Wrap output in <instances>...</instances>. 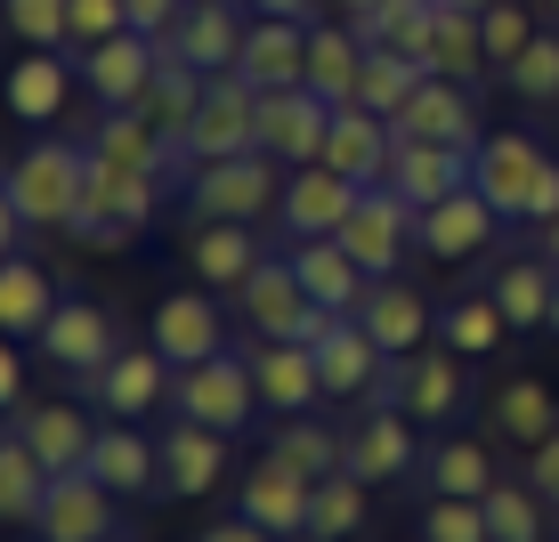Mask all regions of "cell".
Wrapping results in <instances>:
<instances>
[{
	"instance_id": "cell-1",
	"label": "cell",
	"mask_w": 559,
	"mask_h": 542,
	"mask_svg": "<svg viewBox=\"0 0 559 542\" xmlns=\"http://www.w3.org/2000/svg\"><path fill=\"white\" fill-rule=\"evenodd\" d=\"M82 195H90V146H73V138H33V146L9 162V236H25V227L66 236L73 210H82Z\"/></svg>"
},
{
	"instance_id": "cell-2",
	"label": "cell",
	"mask_w": 559,
	"mask_h": 542,
	"mask_svg": "<svg viewBox=\"0 0 559 542\" xmlns=\"http://www.w3.org/2000/svg\"><path fill=\"white\" fill-rule=\"evenodd\" d=\"M462 348H414V357H390V373L373 381V397L365 405H397V413H414L421 430H454L462 413H471V373H462Z\"/></svg>"
},
{
	"instance_id": "cell-3",
	"label": "cell",
	"mask_w": 559,
	"mask_h": 542,
	"mask_svg": "<svg viewBox=\"0 0 559 542\" xmlns=\"http://www.w3.org/2000/svg\"><path fill=\"white\" fill-rule=\"evenodd\" d=\"M284 203V162L276 154H227V162H195V179H187V219H243L260 227L267 210Z\"/></svg>"
},
{
	"instance_id": "cell-4",
	"label": "cell",
	"mask_w": 559,
	"mask_h": 542,
	"mask_svg": "<svg viewBox=\"0 0 559 542\" xmlns=\"http://www.w3.org/2000/svg\"><path fill=\"white\" fill-rule=\"evenodd\" d=\"M243 324H252V340H300V348H324V333H333V308H317L300 292L293 260H260L252 276H243Z\"/></svg>"
},
{
	"instance_id": "cell-5",
	"label": "cell",
	"mask_w": 559,
	"mask_h": 542,
	"mask_svg": "<svg viewBox=\"0 0 559 542\" xmlns=\"http://www.w3.org/2000/svg\"><path fill=\"white\" fill-rule=\"evenodd\" d=\"M170 405H179V421H203V430H219V437H236L243 421H252V405H260V381H252V348H219L211 364H187L179 381H170Z\"/></svg>"
},
{
	"instance_id": "cell-6",
	"label": "cell",
	"mask_w": 559,
	"mask_h": 542,
	"mask_svg": "<svg viewBox=\"0 0 559 542\" xmlns=\"http://www.w3.org/2000/svg\"><path fill=\"white\" fill-rule=\"evenodd\" d=\"M341 243H349V260L365 267V276H397L406 243H421V210L397 195V186H365L349 227H341Z\"/></svg>"
},
{
	"instance_id": "cell-7",
	"label": "cell",
	"mask_w": 559,
	"mask_h": 542,
	"mask_svg": "<svg viewBox=\"0 0 559 542\" xmlns=\"http://www.w3.org/2000/svg\"><path fill=\"white\" fill-rule=\"evenodd\" d=\"M122 534V494L98 486L90 470L49 478V502L33 518V542H114Z\"/></svg>"
},
{
	"instance_id": "cell-8",
	"label": "cell",
	"mask_w": 559,
	"mask_h": 542,
	"mask_svg": "<svg viewBox=\"0 0 559 542\" xmlns=\"http://www.w3.org/2000/svg\"><path fill=\"white\" fill-rule=\"evenodd\" d=\"M544 170H551V154L535 146L527 130H487V138H478V154H471V186L503 210L511 227L527 219V195H535V179H544Z\"/></svg>"
},
{
	"instance_id": "cell-9",
	"label": "cell",
	"mask_w": 559,
	"mask_h": 542,
	"mask_svg": "<svg viewBox=\"0 0 559 542\" xmlns=\"http://www.w3.org/2000/svg\"><path fill=\"white\" fill-rule=\"evenodd\" d=\"M41 357L57 364V373H73V381H90V373H106L114 357H122V333H114V316L98 300H82V292H66L57 300V316L41 324Z\"/></svg>"
},
{
	"instance_id": "cell-10",
	"label": "cell",
	"mask_w": 559,
	"mask_h": 542,
	"mask_svg": "<svg viewBox=\"0 0 559 542\" xmlns=\"http://www.w3.org/2000/svg\"><path fill=\"white\" fill-rule=\"evenodd\" d=\"M324 138H333V106L317 89H260V154H276L284 170L324 162Z\"/></svg>"
},
{
	"instance_id": "cell-11",
	"label": "cell",
	"mask_w": 559,
	"mask_h": 542,
	"mask_svg": "<svg viewBox=\"0 0 559 542\" xmlns=\"http://www.w3.org/2000/svg\"><path fill=\"white\" fill-rule=\"evenodd\" d=\"M187 146H195V162H227V154H252V146H260V89L243 82V73H211L203 113L187 122Z\"/></svg>"
},
{
	"instance_id": "cell-12",
	"label": "cell",
	"mask_w": 559,
	"mask_h": 542,
	"mask_svg": "<svg viewBox=\"0 0 559 542\" xmlns=\"http://www.w3.org/2000/svg\"><path fill=\"white\" fill-rule=\"evenodd\" d=\"M308 502H317V478H300L284 454H260L252 470H243V502L236 510L267 527L276 542H308Z\"/></svg>"
},
{
	"instance_id": "cell-13",
	"label": "cell",
	"mask_w": 559,
	"mask_h": 542,
	"mask_svg": "<svg viewBox=\"0 0 559 542\" xmlns=\"http://www.w3.org/2000/svg\"><path fill=\"white\" fill-rule=\"evenodd\" d=\"M357 195H365V186L341 179L333 162H308V170H293V179H284L276 219H284V236H293V243H317V236H341V227H349Z\"/></svg>"
},
{
	"instance_id": "cell-14",
	"label": "cell",
	"mask_w": 559,
	"mask_h": 542,
	"mask_svg": "<svg viewBox=\"0 0 559 542\" xmlns=\"http://www.w3.org/2000/svg\"><path fill=\"white\" fill-rule=\"evenodd\" d=\"M397 138H430V146H471L478 154V106H471V82H447V73H421V89L390 113Z\"/></svg>"
},
{
	"instance_id": "cell-15",
	"label": "cell",
	"mask_w": 559,
	"mask_h": 542,
	"mask_svg": "<svg viewBox=\"0 0 559 542\" xmlns=\"http://www.w3.org/2000/svg\"><path fill=\"white\" fill-rule=\"evenodd\" d=\"M163 57H170V49L154 41V33L130 25V33H114V41L82 49V89H90L98 106H139V98H146V82L163 73Z\"/></svg>"
},
{
	"instance_id": "cell-16",
	"label": "cell",
	"mask_w": 559,
	"mask_h": 542,
	"mask_svg": "<svg viewBox=\"0 0 559 542\" xmlns=\"http://www.w3.org/2000/svg\"><path fill=\"white\" fill-rule=\"evenodd\" d=\"M421 421L397 413V405H365V421L349 430V478H365V486H390V478L421 470Z\"/></svg>"
},
{
	"instance_id": "cell-17",
	"label": "cell",
	"mask_w": 559,
	"mask_h": 542,
	"mask_svg": "<svg viewBox=\"0 0 559 542\" xmlns=\"http://www.w3.org/2000/svg\"><path fill=\"white\" fill-rule=\"evenodd\" d=\"M170 381H179V364L146 340V348H122V357H114L106 373H90L82 389L106 405V421H139V413H154V405L170 397Z\"/></svg>"
},
{
	"instance_id": "cell-18",
	"label": "cell",
	"mask_w": 559,
	"mask_h": 542,
	"mask_svg": "<svg viewBox=\"0 0 559 542\" xmlns=\"http://www.w3.org/2000/svg\"><path fill=\"white\" fill-rule=\"evenodd\" d=\"M503 210H495L487 195H478V186H462V195H447V203H430L421 210V251H430V260H478V251H487L495 236H503Z\"/></svg>"
},
{
	"instance_id": "cell-19",
	"label": "cell",
	"mask_w": 559,
	"mask_h": 542,
	"mask_svg": "<svg viewBox=\"0 0 559 542\" xmlns=\"http://www.w3.org/2000/svg\"><path fill=\"white\" fill-rule=\"evenodd\" d=\"M357 324L390 348V357H414V348L438 340V308L421 300L414 284H397V276H373V292L357 300Z\"/></svg>"
},
{
	"instance_id": "cell-20",
	"label": "cell",
	"mask_w": 559,
	"mask_h": 542,
	"mask_svg": "<svg viewBox=\"0 0 559 542\" xmlns=\"http://www.w3.org/2000/svg\"><path fill=\"white\" fill-rule=\"evenodd\" d=\"M381 186H397L414 210H430V203H447L471 186V146H430V138H397L390 154V179Z\"/></svg>"
},
{
	"instance_id": "cell-21",
	"label": "cell",
	"mask_w": 559,
	"mask_h": 542,
	"mask_svg": "<svg viewBox=\"0 0 559 542\" xmlns=\"http://www.w3.org/2000/svg\"><path fill=\"white\" fill-rule=\"evenodd\" d=\"M236 73L252 89H300L308 82V25H300V16H252Z\"/></svg>"
},
{
	"instance_id": "cell-22",
	"label": "cell",
	"mask_w": 559,
	"mask_h": 542,
	"mask_svg": "<svg viewBox=\"0 0 559 542\" xmlns=\"http://www.w3.org/2000/svg\"><path fill=\"white\" fill-rule=\"evenodd\" d=\"M154 348H163L170 364H211L227 348V316H219V300L211 292H170L163 308H154Z\"/></svg>"
},
{
	"instance_id": "cell-23",
	"label": "cell",
	"mask_w": 559,
	"mask_h": 542,
	"mask_svg": "<svg viewBox=\"0 0 559 542\" xmlns=\"http://www.w3.org/2000/svg\"><path fill=\"white\" fill-rule=\"evenodd\" d=\"M9 437H25L33 454L49 461V478H66V470H90L98 421H90L82 405H25V413H9Z\"/></svg>"
},
{
	"instance_id": "cell-24",
	"label": "cell",
	"mask_w": 559,
	"mask_h": 542,
	"mask_svg": "<svg viewBox=\"0 0 559 542\" xmlns=\"http://www.w3.org/2000/svg\"><path fill=\"white\" fill-rule=\"evenodd\" d=\"M90 478L114 486L122 502H139L163 486V437H139V421H106L98 445H90Z\"/></svg>"
},
{
	"instance_id": "cell-25",
	"label": "cell",
	"mask_w": 559,
	"mask_h": 542,
	"mask_svg": "<svg viewBox=\"0 0 559 542\" xmlns=\"http://www.w3.org/2000/svg\"><path fill=\"white\" fill-rule=\"evenodd\" d=\"M390 154H397V130L390 113H365V106H333V138H324V162L357 186H381L390 179Z\"/></svg>"
},
{
	"instance_id": "cell-26",
	"label": "cell",
	"mask_w": 559,
	"mask_h": 542,
	"mask_svg": "<svg viewBox=\"0 0 559 542\" xmlns=\"http://www.w3.org/2000/svg\"><path fill=\"white\" fill-rule=\"evenodd\" d=\"M243 9L236 0H195V9L179 16V33H170V57H187L195 73H236V57H243Z\"/></svg>"
},
{
	"instance_id": "cell-27",
	"label": "cell",
	"mask_w": 559,
	"mask_h": 542,
	"mask_svg": "<svg viewBox=\"0 0 559 542\" xmlns=\"http://www.w3.org/2000/svg\"><path fill=\"white\" fill-rule=\"evenodd\" d=\"M293 260V276H300V292L317 300V308H333V316H357V300L373 292V276L349 260V243L341 236H317V243H293L284 251Z\"/></svg>"
},
{
	"instance_id": "cell-28",
	"label": "cell",
	"mask_w": 559,
	"mask_h": 542,
	"mask_svg": "<svg viewBox=\"0 0 559 542\" xmlns=\"http://www.w3.org/2000/svg\"><path fill=\"white\" fill-rule=\"evenodd\" d=\"M252 381H260L267 413H308V405L324 397L317 348H300V340H252Z\"/></svg>"
},
{
	"instance_id": "cell-29",
	"label": "cell",
	"mask_w": 559,
	"mask_h": 542,
	"mask_svg": "<svg viewBox=\"0 0 559 542\" xmlns=\"http://www.w3.org/2000/svg\"><path fill=\"white\" fill-rule=\"evenodd\" d=\"M219 478H227V437L203 430V421H170L163 430V494L203 502Z\"/></svg>"
},
{
	"instance_id": "cell-30",
	"label": "cell",
	"mask_w": 559,
	"mask_h": 542,
	"mask_svg": "<svg viewBox=\"0 0 559 542\" xmlns=\"http://www.w3.org/2000/svg\"><path fill=\"white\" fill-rule=\"evenodd\" d=\"M267 260L260 251V227H243V219H203L195 236H187V267L211 284V292H243V276Z\"/></svg>"
},
{
	"instance_id": "cell-31",
	"label": "cell",
	"mask_w": 559,
	"mask_h": 542,
	"mask_svg": "<svg viewBox=\"0 0 559 542\" xmlns=\"http://www.w3.org/2000/svg\"><path fill=\"white\" fill-rule=\"evenodd\" d=\"M73 82H82V65H66V49H25L9 73V113L33 130H49L57 113L73 106Z\"/></svg>"
},
{
	"instance_id": "cell-32",
	"label": "cell",
	"mask_w": 559,
	"mask_h": 542,
	"mask_svg": "<svg viewBox=\"0 0 559 542\" xmlns=\"http://www.w3.org/2000/svg\"><path fill=\"white\" fill-rule=\"evenodd\" d=\"M495 308L511 316V333H551V292H559V267L544 251H511L503 267H495Z\"/></svg>"
},
{
	"instance_id": "cell-33",
	"label": "cell",
	"mask_w": 559,
	"mask_h": 542,
	"mask_svg": "<svg viewBox=\"0 0 559 542\" xmlns=\"http://www.w3.org/2000/svg\"><path fill=\"white\" fill-rule=\"evenodd\" d=\"M317 373H324V397H373V381L390 373V348L365 333L357 316H341L317 348Z\"/></svg>"
},
{
	"instance_id": "cell-34",
	"label": "cell",
	"mask_w": 559,
	"mask_h": 542,
	"mask_svg": "<svg viewBox=\"0 0 559 542\" xmlns=\"http://www.w3.org/2000/svg\"><path fill=\"white\" fill-rule=\"evenodd\" d=\"M57 276L41 260H33V251H9V267H0V333L9 340H41V324L57 316Z\"/></svg>"
},
{
	"instance_id": "cell-35",
	"label": "cell",
	"mask_w": 559,
	"mask_h": 542,
	"mask_svg": "<svg viewBox=\"0 0 559 542\" xmlns=\"http://www.w3.org/2000/svg\"><path fill=\"white\" fill-rule=\"evenodd\" d=\"M421 478H430V494H447V502H487L503 470H495L487 437H438L430 454H421Z\"/></svg>"
},
{
	"instance_id": "cell-36",
	"label": "cell",
	"mask_w": 559,
	"mask_h": 542,
	"mask_svg": "<svg viewBox=\"0 0 559 542\" xmlns=\"http://www.w3.org/2000/svg\"><path fill=\"white\" fill-rule=\"evenodd\" d=\"M357 73H365V41L349 25H308V89L324 106H357Z\"/></svg>"
},
{
	"instance_id": "cell-37",
	"label": "cell",
	"mask_w": 559,
	"mask_h": 542,
	"mask_svg": "<svg viewBox=\"0 0 559 542\" xmlns=\"http://www.w3.org/2000/svg\"><path fill=\"white\" fill-rule=\"evenodd\" d=\"M349 33L365 49H406V57H430V33H438V0H373V9L349 16Z\"/></svg>"
},
{
	"instance_id": "cell-38",
	"label": "cell",
	"mask_w": 559,
	"mask_h": 542,
	"mask_svg": "<svg viewBox=\"0 0 559 542\" xmlns=\"http://www.w3.org/2000/svg\"><path fill=\"white\" fill-rule=\"evenodd\" d=\"M267 454H284L300 478H333V470H349V430L308 421V413H284L276 430H267Z\"/></svg>"
},
{
	"instance_id": "cell-39",
	"label": "cell",
	"mask_w": 559,
	"mask_h": 542,
	"mask_svg": "<svg viewBox=\"0 0 559 542\" xmlns=\"http://www.w3.org/2000/svg\"><path fill=\"white\" fill-rule=\"evenodd\" d=\"M430 73H447V82H487L495 57H487V25H478V9H438V33H430V57H421Z\"/></svg>"
},
{
	"instance_id": "cell-40",
	"label": "cell",
	"mask_w": 559,
	"mask_h": 542,
	"mask_svg": "<svg viewBox=\"0 0 559 542\" xmlns=\"http://www.w3.org/2000/svg\"><path fill=\"white\" fill-rule=\"evenodd\" d=\"M41 502H49V461L33 454L25 437H0V518H9L16 534H33Z\"/></svg>"
},
{
	"instance_id": "cell-41",
	"label": "cell",
	"mask_w": 559,
	"mask_h": 542,
	"mask_svg": "<svg viewBox=\"0 0 559 542\" xmlns=\"http://www.w3.org/2000/svg\"><path fill=\"white\" fill-rule=\"evenodd\" d=\"M551 430H559V397L544 389V381L511 373L503 389H495V437H511V445H544Z\"/></svg>"
},
{
	"instance_id": "cell-42",
	"label": "cell",
	"mask_w": 559,
	"mask_h": 542,
	"mask_svg": "<svg viewBox=\"0 0 559 542\" xmlns=\"http://www.w3.org/2000/svg\"><path fill=\"white\" fill-rule=\"evenodd\" d=\"M203 89H211V73H195V65H187V57H163V73H154V82H146L139 113H146L154 130H179V138H187V122H195V113H203Z\"/></svg>"
},
{
	"instance_id": "cell-43",
	"label": "cell",
	"mask_w": 559,
	"mask_h": 542,
	"mask_svg": "<svg viewBox=\"0 0 559 542\" xmlns=\"http://www.w3.org/2000/svg\"><path fill=\"white\" fill-rule=\"evenodd\" d=\"M503 333H511V316L495 308V292H462V300L438 308V340L462 348L471 364H478V357H495V348H503Z\"/></svg>"
},
{
	"instance_id": "cell-44",
	"label": "cell",
	"mask_w": 559,
	"mask_h": 542,
	"mask_svg": "<svg viewBox=\"0 0 559 542\" xmlns=\"http://www.w3.org/2000/svg\"><path fill=\"white\" fill-rule=\"evenodd\" d=\"M373 486L365 478H349V470H333V478H317V502H308V542H349V534H365V502Z\"/></svg>"
},
{
	"instance_id": "cell-45",
	"label": "cell",
	"mask_w": 559,
	"mask_h": 542,
	"mask_svg": "<svg viewBox=\"0 0 559 542\" xmlns=\"http://www.w3.org/2000/svg\"><path fill=\"white\" fill-rule=\"evenodd\" d=\"M421 57H406V49H365V73H357V106L365 113H397L421 89Z\"/></svg>"
},
{
	"instance_id": "cell-46",
	"label": "cell",
	"mask_w": 559,
	"mask_h": 542,
	"mask_svg": "<svg viewBox=\"0 0 559 542\" xmlns=\"http://www.w3.org/2000/svg\"><path fill=\"white\" fill-rule=\"evenodd\" d=\"M487 527L495 542H551V502L527 486V478H495V494H487Z\"/></svg>"
},
{
	"instance_id": "cell-47",
	"label": "cell",
	"mask_w": 559,
	"mask_h": 542,
	"mask_svg": "<svg viewBox=\"0 0 559 542\" xmlns=\"http://www.w3.org/2000/svg\"><path fill=\"white\" fill-rule=\"evenodd\" d=\"M503 82H511L527 106H559V33H535V41L503 65Z\"/></svg>"
},
{
	"instance_id": "cell-48",
	"label": "cell",
	"mask_w": 559,
	"mask_h": 542,
	"mask_svg": "<svg viewBox=\"0 0 559 542\" xmlns=\"http://www.w3.org/2000/svg\"><path fill=\"white\" fill-rule=\"evenodd\" d=\"M9 33L25 49H73V0H9Z\"/></svg>"
},
{
	"instance_id": "cell-49",
	"label": "cell",
	"mask_w": 559,
	"mask_h": 542,
	"mask_svg": "<svg viewBox=\"0 0 559 542\" xmlns=\"http://www.w3.org/2000/svg\"><path fill=\"white\" fill-rule=\"evenodd\" d=\"M421 542H495L487 502H447V494H430V510H421Z\"/></svg>"
},
{
	"instance_id": "cell-50",
	"label": "cell",
	"mask_w": 559,
	"mask_h": 542,
	"mask_svg": "<svg viewBox=\"0 0 559 542\" xmlns=\"http://www.w3.org/2000/svg\"><path fill=\"white\" fill-rule=\"evenodd\" d=\"M478 25H487V57H495V73H503L511 57L535 41V16L519 9V0H495V9H478Z\"/></svg>"
},
{
	"instance_id": "cell-51",
	"label": "cell",
	"mask_w": 559,
	"mask_h": 542,
	"mask_svg": "<svg viewBox=\"0 0 559 542\" xmlns=\"http://www.w3.org/2000/svg\"><path fill=\"white\" fill-rule=\"evenodd\" d=\"M114 33H130V9H122V0H73V57L98 49V41H114Z\"/></svg>"
},
{
	"instance_id": "cell-52",
	"label": "cell",
	"mask_w": 559,
	"mask_h": 542,
	"mask_svg": "<svg viewBox=\"0 0 559 542\" xmlns=\"http://www.w3.org/2000/svg\"><path fill=\"white\" fill-rule=\"evenodd\" d=\"M122 9H130V25H139V33L170 41V33H179V16H187V0H122Z\"/></svg>"
},
{
	"instance_id": "cell-53",
	"label": "cell",
	"mask_w": 559,
	"mask_h": 542,
	"mask_svg": "<svg viewBox=\"0 0 559 542\" xmlns=\"http://www.w3.org/2000/svg\"><path fill=\"white\" fill-rule=\"evenodd\" d=\"M527 486H535V494H544L551 510H559V430H551L544 445H527Z\"/></svg>"
},
{
	"instance_id": "cell-54",
	"label": "cell",
	"mask_w": 559,
	"mask_h": 542,
	"mask_svg": "<svg viewBox=\"0 0 559 542\" xmlns=\"http://www.w3.org/2000/svg\"><path fill=\"white\" fill-rule=\"evenodd\" d=\"M73 243H90V251H122L130 236H139V227H122V219H98V210H82V219L66 227Z\"/></svg>"
},
{
	"instance_id": "cell-55",
	"label": "cell",
	"mask_w": 559,
	"mask_h": 542,
	"mask_svg": "<svg viewBox=\"0 0 559 542\" xmlns=\"http://www.w3.org/2000/svg\"><path fill=\"white\" fill-rule=\"evenodd\" d=\"M559 219V162L544 170V179H535V195H527V219H519V227H551Z\"/></svg>"
},
{
	"instance_id": "cell-56",
	"label": "cell",
	"mask_w": 559,
	"mask_h": 542,
	"mask_svg": "<svg viewBox=\"0 0 559 542\" xmlns=\"http://www.w3.org/2000/svg\"><path fill=\"white\" fill-rule=\"evenodd\" d=\"M0 405H9V413H25V348H9V357H0Z\"/></svg>"
},
{
	"instance_id": "cell-57",
	"label": "cell",
	"mask_w": 559,
	"mask_h": 542,
	"mask_svg": "<svg viewBox=\"0 0 559 542\" xmlns=\"http://www.w3.org/2000/svg\"><path fill=\"white\" fill-rule=\"evenodd\" d=\"M203 542H276V534H267V527H252V518L236 510V518H219V527H211Z\"/></svg>"
},
{
	"instance_id": "cell-58",
	"label": "cell",
	"mask_w": 559,
	"mask_h": 542,
	"mask_svg": "<svg viewBox=\"0 0 559 542\" xmlns=\"http://www.w3.org/2000/svg\"><path fill=\"white\" fill-rule=\"evenodd\" d=\"M308 9L317 0H252V16H300V25H308Z\"/></svg>"
},
{
	"instance_id": "cell-59",
	"label": "cell",
	"mask_w": 559,
	"mask_h": 542,
	"mask_svg": "<svg viewBox=\"0 0 559 542\" xmlns=\"http://www.w3.org/2000/svg\"><path fill=\"white\" fill-rule=\"evenodd\" d=\"M535 251H544V260L559 267V219H551V227H535Z\"/></svg>"
},
{
	"instance_id": "cell-60",
	"label": "cell",
	"mask_w": 559,
	"mask_h": 542,
	"mask_svg": "<svg viewBox=\"0 0 559 542\" xmlns=\"http://www.w3.org/2000/svg\"><path fill=\"white\" fill-rule=\"evenodd\" d=\"M438 9H495V0H438Z\"/></svg>"
},
{
	"instance_id": "cell-61",
	"label": "cell",
	"mask_w": 559,
	"mask_h": 542,
	"mask_svg": "<svg viewBox=\"0 0 559 542\" xmlns=\"http://www.w3.org/2000/svg\"><path fill=\"white\" fill-rule=\"evenodd\" d=\"M341 9H349V16H357V9H373V0H341Z\"/></svg>"
},
{
	"instance_id": "cell-62",
	"label": "cell",
	"mask_w": 559,
	"mask_h": 542,
	"mask_svg": "<svg viewBox=\"0 0 559 542\" xmlns=\"http://www.w3.org/2000/svg\"><path fill=\"white\" fill-rule=\"evenodd\" d=\"M551 333H559V292H551Z\"/></svg>"
},
{
	"instance_id": "cell-63",
	"label": "cell",
	"mask_w": 559,
	"mask_h": 542,
	"mask_svg": "<svg viewBox=\"0 0 559 542\" xmlns=\"http://www.w3.org/2000/svg\"><path fill=\"white\" fill-rule=\"evenodd\" d=\"M544 9H551V16H559V0H544Z\"/></svg>"
},
{
	"instance_id": "cell-64",
	"label": "cell",
	"mask_w": 559,
	"mask_h": 542,
	"mask_svg": "<svg viewBox=\"0 0 559 542\" xmlns=\"http://www.w3.org/2000/svg\"><path fill=\"white\" fill-rule=\"evenodd\" d=\"M187 9H195V0H187Z\"/></svg>"
}]
</instances>
